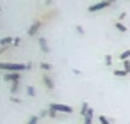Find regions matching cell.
I'll return each mask as SVG.
<instances>
[{
	"mask_svg": "<svg viewBox=\"0 0 130 124\" xmlns=\"http://www.w3.org/2000/svg\"><path fill=\"white\" fill-rule=\"evenodd\" d=\"M27 69H32V64H22V62H0V71L4 73H23Z\"/></svg>",
	"mask_w": 130,
	"mask_h": 124,
	"instance_id": "1",
	"label": "cell"
},
{
	"mask_svg": "<svg viewBox=\"0 0 130 124\" xmlns=\"http://www.w3.org/2000/svg\"><path fill=\"white\" fill-rule=\"evenodd\" d=\"M48 110H52V112H61V113H73V108L70 106V105H64V103H52L50 105V108Z\"/></svg>",
	"mask_w": 130,
	"mask_h": 124,
	"instance_id": "2",
	"label": "cell"
},
{
	"mask_svg": "<svg viewBox=\"0 0 130 124\" xmlns=\"http://www.w3.org/2000/svg\"><path fill=\"white\" fill-rule=\"evenodd\" d=\"M110 6V2L109 0H102V2H96V4H93V6H89V13H98V11H102V9H105V7H109Z\"/></svg>",
	"mask_w": 130,
	"mask_h": 124,
	"instance_id": "3",
	"label": "cell"
},
{
	"mask_svg": "<svg viewBox=\"0 0 130 124\" xmlns=\"http://www.w3.org/2000/svg\"><path fill=\"white\" fill-rule=\"evenodd\" d=\"M11 44H13V37H2V39H0V53L6 52Z\"/></svg>",
	"mask_w": 130,
	"mask_h": 124,
	"instance_id": "4",
	"label": "cell"
},
{
	"mask_svg": "<svg viewBox=\"0 0 130 124\" xmlns=\"http://www.w3.org/2000/svg\"><path fill=\"white\" fill-rule=\"evenodd\" d=\"M22 73H4V80L6 82H20Z\"/></svg>",
	"mask_w": 130,
	"mask_h": 124,
	"instance_id": "5",
	"label": "cell"
},
{
	"mask_svg": "<svg viewBox=\"0 0 130 124\" xmlns=\"http://www.w3.org/2000/svg\"><path fill=\"white\" fill-rule=\"evenodd\" d=\"M39 29H41V21H36V23H32V25L29 27V30H27V34H29V36H36Z\"/></svg>",
	"mask_w": 130,
	"mask_h": 124,
	"instance_id": "6",
	"label": "cell"
},
{
	"mask_svg": "<svg viewBox=\"0 0 130 124\" xmlns=\"http://www.w3.org/2000/svg\"><path fill=\"white\" fill-rule=\"evenodd\" d=\"M38 43H39V48H41V52H45V53H50V46H48V41H46L45 37H39V39H38Z\"/></svg>",
	"mask_w": 130,
	"mask_h": 124,
	"instance_id": "7",
	"label": "cell"
},
{
	"mask_svg": "<svg viewBox=\"0 0 130 124\" xmlns=\"http://www.w3.org/2000/svg\"><path fill=\"white\" fill-rule=\"evenodd\" d=\"M43 83H45L46 89H50V90L55 87V83H54V80H52V76H50L48 73H45V76H43Z\"/></svg>",
	"mask_w": 130,
	"mask_h": 124,
	"instance_id": "8",
	"label": "cell"
},
{
	"mask_svg": "<svg viewBox=\"0 0 130 124\" xmlns=\"http://www.w3.org/2000/svg\"><path fill=\"white\" fill-rule=\"evenodd\" d=\"M39 67H41L45 73H50V71H52V64H50V62H45V60L39 64Z\"/></svg>",
	"mask_w": 130,
	"mask_h": 124,
	"instance_id": "9",
	"label": "cell"
},
{
	"mask_svg": "<svg viewBox=\"0 0 130 124\" xmlns=\"http://www.w3.org/2000/svg\"><path fill=\"white\" fill-rule=\"evenodd\" d=\"M116 29H118L119 32H126V30H128V27H126L123 21H116Z\"/></svg>",
	"mask_w": 130,
	"mask_h": 124,
	"instance_id": "10",
	"label": "cell"
},
{
	"mask_svg": "<svg viewBox=\"0 0 130 124\" xmlns=\"http://www.w3.org/2000/svg\"><path fill=\"white\" fill-rule=\"evenodd\" d=\"M18 90H20V82H13V85H11V94L14 96Z\"/></svg>",
	"mask_w": 130,
	"mask_h": 124,
	"instance_id": "11",
	"label": "cell"
},
{
	"mask_svg": "<svg viewBox=\"0 0 130 124\" xmlns=\"http://www.w3.org/2000/svg\"><path fill=\"white\" fill-rule=\"evenodd\" d=\"M130 59V50H125L121 55H119V60H128Z\"/></svg>",
	"mask_w": 130,
	"mask_h": 124,
	"instance_id": "12",
	"label": "cell"
},
{
	"mask_svg": "<svg viewBox=\"0 0 130 124\" xmlns=\"http://www.w3.org/2000/svg\"><path fill=\"white\" fill-rule=\"evenodd\" d=\"M38 122H39L38 115H30V117H29V120H27V124H38Z\"/></svg>",
	"mask_w": 130,
	"mask_h": 124,
	"instance_id": "13",
	"label": "cell"
},
{
	"mask_svg": "<svg viewBox=\"0 0 130 124\" xmlns=\"http://www.w3.org/2000/svg\"><path fill=\"white\" fill-rule=\"evenodd\" d=\"M128 73L126 71H123V69H118V71H114V76H118V78H121V76H126Z\"/></svg>",
	"mask_w": 130,
	"mask_h": 124,
	"instance_id": "14",
	"label": "cell"
},
{
	"mask_svg": "<svg viewBox=\"0 0 130 124\" xmlns=\"http://www.w3.org/2000/svg\"><path fill=\"white\" fill-rule=\"evenodd\" d=\"M27 94H29L30 97H34V96H36V89H34L32 85H29V87H27Z\"/></svg>",
	"mask_w": 130,
	"mask_h": 124,
	"instance_id": "15",
	"label": "cell"
},
{
	"mask_svg": "<svg viewBox=\"0 0 130 124\" xmlns=\"http://www.w3.org/2000/svg\"><path fill=\"white\" fill-rule=\"evenodd\" d=\"M123 71L130 73V62H128V60H123Z\"/></svg>",
	"mask_w": 130,
	"mask_h": 124,
	"instance_id": "16",
	"label": "cell"
},
{
	"mask_svg": "<svg viewBox=\"0 0 130 124\" xmlns=\"http://www.w3.org/2000/svg\"><path fill=\"white\" fill-rule=\"evenodd\" d=\"M98 120H100V124H110V120H109L105 115H100V119H98Z\"/></svg>",
	"mask_w": 130,
	"mask_h": 124,
	"instance_id": "17",
	"label": "cell"
},
{
	"mask_svg": "<svg viewBox=\"0 0 130 124\" xmlns=\"http://www.w3.org/2000/svg\"><path fill=\"white\" fill-rule=\"evenodd\" d=\"M20 43H22L20 37H13V44H11V46H20Z\"/></svg>",
	"mask_w": 130,
	"mask_h": 124,
	"instance_id": "18",
	"label": "cell"
},
{
	"mask_svg": "<svg viewBox=\"0 0 130 124\" xmlns=\"http://www.w3.org/2000/svg\"><path fill=\"white\" fill-rule=\"evenodd\" d=\"M105 64H107V66L112 64V55H105Z\"/></svg>",
	"mask_w": 130,
	"mask_h": 124,
	"instance_id": "19",
	"label": "cell"
},
{
	"mask_svg": "<svg viewBox=\"0 0 130 124\" xmlns=\"http://www.w3.org/2000/svg\"><path fill=\"white\" fill-rule=\"evenodd\" d=\"M48 115V110H41V113L38 115V119H41V117H46Z\"/></svg>",
	"mask_w": 130,
	"mask_h": 124,
	"instance_id": "20",
	"label": "cell"
},
{
	"mask_svg": "<svg viewBox=\"0 0 130 124\" xmlns=\"http://www.w3.org/2000/svg\"><path fill=\"white\" fill-rule=\"evenodd\" d=\"M75 30H77V32H78V34H80V36H82V34H84V29H82V27H80V25H77V27H75Z\"/></svg>",
	"mask_w": 130,
	"mask_h": 124,
	"instance_id": "21",
	"label": "cell"
},
{
	"mask_svg": "<svg viewBox=\"0 0 130 124\" xmlns=\"http://www.w3.org/2000/svg\"><path fill=\"white\" fill-rule=\"evenodd\" d=\"M11 103H22V99L16 97V96H13V97H11Z\"/></svg>",
	"mask_w": 130,
	"mask_h": 124,
	"instance_id": "22",
	"label": "cell"
},
{
	"mask_svg": "<svg viewBox=\"0 0 130 124\" xmlns=\"http://www.w3.org/2000/svg\"><path fill=\"white\" fill-rule=\"evenodd\" d=\"M125 18H126V13H121V14H119V21H123Z\"/></svg>",
	"mask_w": 130,
	"mask_h": 124,
	"instance_id": "23",
	"label": "cell"
},
{
	"mask_svg": "<svg viewBox=\"0 0 130 124\" xmlns=\"http://www.w3.org/2000/svg\"><path fill=\"white\" fill-rule=\"evenodd\" d=\"M48 117H57V113H55V112H52V110H48Z\"/></svg>",
	"mask_w": 130,
	"mask_h": 124,
	"instance_id": "24",
	"label": "cell"
},
{
	"mask_svg": "<svg viewBox=\"0 0 130 124\" xmlns=\"http://www.w3.org/2000/svg\"><path fill=\"white\" fill-rule=\"evenodd\" d=\"M52 2H54V0H46V2H45V6H50Z\"/></svg>",
	"mask_w": 130,
	"mask_h": 124,
	"instance_id": "25",
	"label": "cell"
},
{
	"mask_svg": "<svg viewBox=\"0 0 130 124\" xmlns=\"http://www.w3.org/2000/svg\"><path fill=\"white\" fill-rule=\"evenodd\" d=\"M109 2H110V4H112V2H116V0H109Z\"/></svg>",
	"mask_w": 130,
	"mask_h": 124,
	"instance_id": "26",
	"label": "cell"
},
{
	"mask_svg": "<svg viewBox=\"0 0 130 124\" xmlns=\"http://www.w3.org/2000/svg\"><path fill=\"white\" fill-rule=\"evenodd\" d=\"M0 11H2V6H0Z\"/></svg>",
	"mask_w": 130,
	"mask_h": 124,
	"instance_id": "27",
	"label": "cell"
}]
</instances>
